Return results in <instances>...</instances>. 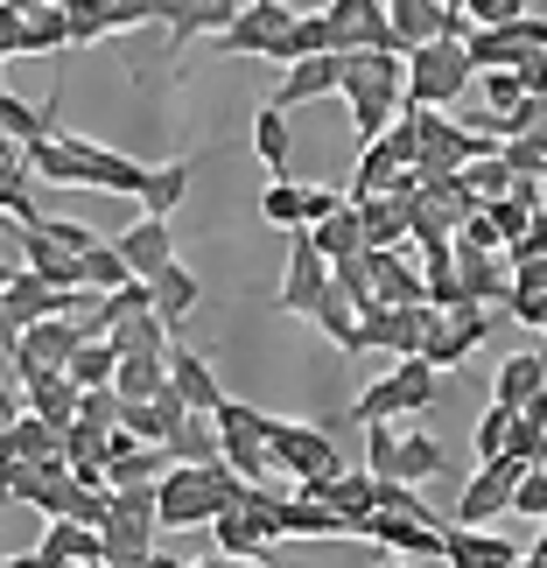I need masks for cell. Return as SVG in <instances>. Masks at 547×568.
Masks as SVG:
<instances>
[{
  "label": "cell",
  "instance_id": "obj_1",
  "mask_svg": "<svg viewBox=\"0 0 547 568\" xmlns=\"http://www.w3.org/2000/svg\"><path fill=\"white\" fill-rule=\"evenodd\" d=\"M29 176L57 183V190H113V196H141L148 190V169L120 148H99V141H78V134H57L29 148Z\"/></svg>",
  "mask_w": 547,
  "mask_h": 568
},
{
  "label": "cell",
  "instance_id": "obj_2",
  "mask_svg": "<svg viewBox=\"0 0 547 568\" xmlns=\"http://www.w3.org/2000/svg\"><path fill=\"white\" fill-rule=\"evenodd\" d=\"M477 63L464 42H428V50L407 57V113H443V105H456L470 92Z\"/></svg>",
  "mask_w": 547,
  "mask_h": 568
},
{
  "label": "cell",
  "instance_id": "obj_3",
  "mask_svg": "<svg viewBox=\"0 0 547 568\" xmlns=\"http://www.w3.org/2000/svg\"><path fill=\"white\" fill-rule=\"evenodd\" d=\"M267 464L295 470L302 485L344 477V456H337V443H331V428H316V422H267Z\"/></svg>",
  "mask_w": 547,
  "mask_h": 568
},
{
  "label": "cell",
  "instance_id": "obj_4",
  "mask_svg": "<svg viewBox=\"0 0 547 568\" xmlns=\"http://www.w3.org/2000/svg\"><path fill=\"white\" fill-rule=\"evenodd\" d=\"M211 422H217V456H225L246 485H260V470H267V422H274V414H260L246 400H225Z\"/></svg>",
  "mask_w": 547,
  "mask_h": 568
},
{
  "label": "cell",
  "instance_id": "obj_5",
  "mask_svg": "<svg viewBox=\"0 0 547 568\" xmlns=\"http://www.w3.org/2000/svg\"><path fill=\"white\" fill-rule=\"evenodd\" d=\"M295 21H302V8H288V0H246V8H239V21L211 42V50H217V57H267L274 42L295 29Z\"/></svg>",
  "mask_w": 547,
  "mask_h": 568
},
{
  "label": "cell",
  "instance_id": "obj_6",
  "mask_svg": "<svg viewBox=\"0 0 547 568\" xmlns=\"http://www.w3.org/2000/svg\"><path fill=\"white\" fill-rule=\"evenodd\" d=\"M331 295V260L316 253V239L310 232H288V267H281V295H274V310H288V316H316V302Z\"/></svg>",
  "mask_w": 547,
  "mask_h": 568
},
{
  "label": "cell",
  "instance_id": "obj_7",
  "mask_svg": "<svg viewBox=\"0 0 547 568\" xmlns=\"http://www.w3.org/2000/svg\"><path fill=\"white\" fill-rule=\"evenodd\" d=\"M534 464H519V456H498V464H485L464 485V498H456V519L449 527H485V519L498 513H513V491H519V477H527Z\"/></svg>",
  "mask_w": 547,
  "mask_h": 568
},
{
  "label": "cell",
  "instance_id": "obj_8",
  "mask_svg": "<svg viewBox=\"0 0 547 568\" xmlns=\"http://www.w3.org/2000/svg\"><path fill=\"white\" fill-rule=\"evenodd\" d=\"M84 352V331L78 316H50L36 331H21V352H14V373L36 379V373H71V358Z\"/></svg>",
  "mask_w": 547,
  "mask_h": 568
},
{
  "label": "cell",
  "instance_id": "obj_9",
  "mask_svg": "<svg viewBox=\"0 0 547 568\" xmlns=\"http://www.w3.org/2000/svg\"><path fill=\"white\" fill-rule=\"evenodd\" d=\"M155 519L162 527H211L217 519V498H211V485H204V470H190V464H176L155 485Z\"/></svg>",
  "mask_w": 547,
  "mask_h": 568
},
{
  "label": "cell",
  "instance_id": "obj_10",
  "mask_svg": "<svg viewBox=\"0 0 547 568\" xmlns=\"http://www.w3.org/2000/svg\"><path fill=\"white\" fill-rule=\"evenodd\" d=\"M365 540H372V548H386L393 561L428 568V561H443L449 527H422V519H386V513H372V519H365Z\"/></svg>",
  "mask_w": 547,
  "mask_h": 568
},
{
  "label": "cell",
  "instance_id": "obj_11",
  "mask_svg": "<svg viewBox=\"0 0 547 568\" xmlns=\"http://www.w3.org/2000/svg\"><path fill=\"white\" fill-rule=\"evenodd\" d=\"M344 71H352L344 57H310V63H295V71H281L267 105L274 113H295V105H310V99H331V92H344Z\"/></svg>",
  "mask_w": 547,
  "mask_h": 568
},
{
  "label": "cell",
  "instance_id": "obj_12",
  "mask_svg": "<svg viewBox=\"0 0 547 568\" xmlns=\"http://www.w3.org/2000/svg\"><path fill=\"white\" fill-rule=\"evenodd\" d=\"M365 274H372V310H428V281L401 253H365Z\"/></svg>",
  "mask_w": 547,
  "mask_h": 568
},
{
  "label": "cell",
  "instance_id": "obj_13",
  "mask_svg": "<svg viewBox=\"0 0 547 568\" xmlns=\"http://www.w3.org/2000/svg\"><path fill=\"white\" fill-rule=\"evenodd\" d=\"M386 21H393V50L414 57L449 36V0H386Z\"/></svg>",
  "mask_w": 547,
  "mask_h": 568
},
{
  "label": "cell",
  "instance_id": "obj_14",
  "mask_svg": "<svg viewBox=\"0 0 547 568\" xmlns=\"http://www.w3.org/2000/svg\"><path fill=\"white\" fill-rule=\"evenodd\" d=\"M113 246H120V260H126V274H134V281H155L162 267H176V239H169L162 217H134Z\"/></svg>",
  "mask_w": 547,
  "mask_h": 568
},
{
  "label": "cell",
  "instance_id": "obj_15",
  "mask_svg": "<svg viewBox=\"0 0 547 568\" xmlns=\"http://www.w3.org/2000/svg\"><path fill=\"white\" fill-rule=\"evenodd\" d=\"M239 8L246 0H183V8H162V29H169V50H190L196 36H225L232 21H239Z\"/></svg>",
  "mask_w": 547,
  "mask_h": 568
},
{
  "label": "cell",
  "instance_id": "obj_16",
  "mask_svg": "<svg viewBox=\"0 0 547 568\" xmlns=\"http://www.w3.org/2000/svg\"><path fill=\"white\" fill-rule=\"evenodd\" d=\"M169 386L183 393L190 414H217V407L232 400V393L217 386V373L204 365V352H190V344H169Z\"/></svg>",
  "mask_w": 547,
  "mask_h": 568
},
{
  "label": "cell",
  "instance_id": "obj_17",
  "mask_svg": "<svg viewBox=\"0 0 547 568\" xmlns=\"http://www.w3.org/2000/svg\"><path fill=\"white\" fill-rule=\"evenodd\" d=\"M57 105H63V84L42 105H29V99H14V92H0V134H8L21 155L29 148H42V141H57Z\"/></svg>",
  "mask_w": 547,
  "mask_h": 568
},
{
  "label": "cell",
  "instance_id": "obj_18",
  "mask_svg": "<svg viewBox=\"0 0 547 568\" xmlns=\"http://www.w3.org/2000/svg\"><path fill=\"white\" fill-rule=\"evenodd\" d=\"M547 400V352H513L506 365L492 373V407H534Z\"/></svg>",
  "mask_w": 547,
  "mask_h": 568
},
{
  "label": "cell",
  "instance_id": "obj_19",
  "mask_svg": "<svg viewBox=\"0 0 547 568\" xmlns=\"http://www.w3.org/2000/svg\"><path fill=\"white\" fill-rule=\"evenodd\" d=\"M519 561H527V555H519L506 534H485V527H449L443 568H519Z\"/></svg>",
  "mask_w": 547,
  "mask_h": 568
},
{
  "label": "cell",
  "instance_id": "obj_20",
  "mask_svg": "<svg viewBox=\"0 0 547 568\" xmlns=\"http://www.w3.org/2000/svg\"><path fill=\"white\" fill-rule=\"evenodd\" d=\"M21 400H29L36 422H50V428H71L78 422V400L84 393L71 386V373H36V379H21Z\"/></svg>",
  "mask_w": 547,
  "mask_h": 568
},
{
  "label": "cell",
  "instance_id": "obj_21",
  "mask_svg": "<svg viewBox=\"0 0 547 568\" xmlns=\"http://www.w3.org/2000/svg\"><path fill=\"white\" fill-rule=\"evenodd\" d=\"M204 169V155H176V162H162V169H148V190H141V217H162L169 225V211L190 196V176Z\"/></svg>",
  "mask_w": 547,
  "mask_h": 568
},
{
  "label": "cell",
  "instance_id": "obj_22",
  "mask_svg": "<svg viewBox=\"0 0 547 568\" xmlns=\"http://www.w3.org/2000/svg\"><path fill=\"white\" fill-rule=\"evenodd\" d=\"M21 260H29V274L42 281V288H57V295H84V260H71V253H57L50 239L21 232Z\"/></svg>",
  "mask_w": 547,
  "mask_h": 568
},
{
  "label": "cell",
  "instance_id": "obj_23",
  "mask_svg": "<svg viewBox=\"0 0 547 568\" xmlns=\"http://www.w3.org/2000/svg\"><path fill=\"white\" fill-rule=\"evenodd\" d=\"M365 352H401L414 358L422 352V310H365Z\"/></svg>",
  "mask_w": 547,
  "mask_h": 568
},
{
  "label": "cell",
  "instance_id": "obj_24",
  "mask_svg": "<svg viewBox=\"0 0 547 568\" xmlns=\"http://www.w3.org/2000/svg\"><path fill=\"white\" fill-rule=\"evenodd\" d=\"M253 155L267 162L274 183H295L288 176V162H295V126H288V113H274V105H260V113H253Z\"/></svg>",
  "mask_w": 547,
  "mask_h": 568
},
{
  "label": "cell",
  "instance_id": "obj_25",
  "mask_svg": "<svg viewBox=\"0 0 547 568\" xmlns=\"http://www.w3.org/2000/svg\"><path fill=\"white\" fill-rule=\"evenodd\" d=\"M42 555H50L57 568H99V561H105V540H99V527L50 519V534H42Z\"/></svg>",
  "mask_w": 547,
  "mask_h": 568
},
{
  "label": "cell",
  "instance_id": "obj_26",
  "mask_svg": "<svg viewBox=\"0 0 547 568\" xmlns=\"http://www.w3.org/2000/svg\"><path fill=\"white\" fill-rule=\"evenodd\" d=\"M310 323H316V331L337 344L344 358H358V352H365V337H358V331H365V310H358L352 295H337V288H331V295L316 302V316H310Z\"/></svg>",
  "mask_w": 547,
  "mask_h": 568
},
{
  "label": "cell",
  "instance_id": "obj_27",
  "mask_svg": "<svg viewBox=\"0 0 547 568\" xmlns=\"http://www.w3.org/2000/svg\"><path fill=\"white\" fill-rule=\"evenodd\" d=\"M443 464H449V449L435 443V435H401L386 485H422V477H443Z\"/></svg>",
  "mask_w": 547,
  "mask_h": 568
},
{
  "label": "cell",
  "instance_id": "obj_28",
  "mask_svg": "<svg viewBox=\"0 0 547 568\" xmlns=\"http://www.w3.org/2000/svg\"><path fill=\"white\" fill-rule=\"evenodd\" d=\"M148 295H155V316H162V323H183L196 302H204V281H196L183 260H176V267H162L155 281H148Z\"/></svg>",
  "mask_w": 547,
  "mask_h": 568
},
{
  "label": "cell",
  "instance_id": "obj_29",
  "mask_svg": "<svg viewBox=\"0 0 547 568\" xmlns=\"http://www.w3.org/2000/svg\"><path fill=\"white\" fill-rule=\"evenodd\" d=\"M310 239H316V253L331 260V267H337V260H358V253H365V217H358V204H344L337 217L310 225Z\"/></svg>",
  "mask_w": 547,
  "mask_h": 568
},
{
  "label": "cell",
  "instance_id": "obj_30",
  "mask_svg": "<svg viewBox=\"0 0 547 568\" xmlns=\"http://www.w3.org/2000/svg\"><path fill=\"white\" fill-rule=\"evenodd\" d=\"M386 379H393V393H401V414H428L435 400H443V373H435L428 358H401Z\"/></svg>",
  "mask_w": 547,
  "mask_h": 568
},
{
  "label": "cell",
  "instance_id": "obj_31",
  "mask_svg": "<svg viewBox=\"0 0 547 568\" xmlns=\"http://www.w3.org/2000/svg\"><path fill=\"white\" fill-rule=\"evenodd\" d=\"M169 456H176V464H190V470L225 464V456H217V422H211V414H183L176 435H169Z\"/></svg>",
  "mask_w": 547,
  "mask_h": 568
},
{
  "label": "cell",
  "instance_id": "obj_32",
  "mask_svg": "<svg viewBox=\"0 0 547 568\" xmlns=\"http://www.w3.org/2000/svg\"><path fill=\"white\" fill-rule=\"evenodd\" d=\"M63 42H71V8H63V0L29 8V42H21V57H57Z\"/></svg>",
  "mask_w": 547,
  "mask_h": 568
},
{
  "label": "cell",
  "instance_id": "obj_33",
  "mask_svg": "<svg viewBox=\"0 0 547 568\" xmlns=\"http://www.w3.org/2000/svg\"><path fill=\"white\" fill-rule=\"evenodd\" d=\"M211 540H217V555H225V561H260V548H267V534H260L246 513H217L211 519Z\"/></svg>",
  "mask_w": 547,
  "mask_h": 568
},
{
  "label": "cell",
  "instance_id": "obj_34",
  "mask_svg": "<svg viewBox=\"0 0 547 568\" xmlns=\"http://www.w3.org/2000/svg\"><path fill=\"white\" fill-rule=\"evenodd\" d=\"M456 183H464V190H470V204L485 211V204H506L519 176H513V169L498 162V155H485V162H470V169H464V176H456Z\"/></svg>",
  "mask_w": 547,
  "mask_h": 568
},
{
  "label": "cell",
  "instance_id": "obj_35",
  "mask_svg": "<svg viewBox=\"0 0 547 568\" xmlns=\"http://www.w3.org/2000/svg\"><path fill=\"white\" fill-rule=\"evenodd\" d=\"M113 379H120V352H113V344H92V337H84V352L71 358V386H78V393H105Z\"/></svg>",
  "mask_w": 547,
  "mask_h": 568
},
{
  "label": "cell",
  "instance_id": "obj_36",
  "mask_svg": "<svg viewBox=\"0 0 547 568\" xmlns=\"http://www.w3.org/2000/svg\"><path fill=\"white\" fill-rule=\"evenodd\" d=\"M456 288H464L470 310H485V295H506V281H498V267H492L485 253H464V246H456Z\"/></svg>",
  "mask_w": 547,
  "mask_h": 568
},
{
  "label": "cell",
  "instance_id": "obj_37",
  "mask_svg": "<svg viewBox=\"0 0 547 568\" xmlns=\"http://www.w3.org/2000/svg\"><path fill=\"white\" fill-rule=\"evenodd\" d=\"M513 428H519V414H513V407H485V414H477V435H470L477 464H498V456L513 449Z\"/></svg>",
  "mask_w": 547,
  "mask_h": 568
},
{
  "label": "cell",
  "instance_id": "obj_38",
  "mask_svg": "<svg viewBox=\"0 0 547 568\" xmlns=\"http://www.w3.org/2000/svg\"><path fill=\"white\" fill-rule=\"evenodd\" d=\"M126 281H134V274H126V260H120V246H113V239L84 253V288H92L99 302H105V295H120Z\"/></svg>",
  "mask_w": 547,
  "mask_h": 568
},
{
  "label": "cell",
  "instance_id": "obj_39",
  "mask_svg": "<svg viewBox=\"0 0 547 568\" xmlns=\"http://www.w3.org/2000/svg\"><path fill=\"white\" fill-rule=\"evenodd\" d=\"M21 232L50 239V246H57V253H71V260H84L92 246H105V239H99L92 225H78V217H36V225H21Z\"/></svg>",
  "mask_w": 547,
  "mask_h": 568
},
{
  "label": "cell",
  "instance_id": "obj_40",
  "mask_svg": "<svg viewBox=\"0 0 547 568\" xmlns=\"http://www.w3.org/2000/svg\"><path fill=\"white\" fill-rule=\"evenodd\" d=\"M534 217H540V211H527V204H519V196H506V204H485V225L498 232V246H506V253H513L519 239L534 232Z\"/></svg>",
  "mask_w": 547,
  "mask_h": 568
},
{
  "label": "cell",
  "instance_id": "obj_41",
  "mask_svg": "<svg viewBox=\"0 0 547 568\" xmlns=\"http://www.w3.org/2000/svg\"><path fill=\"white\" fill-rule=\"evenodd\" d=\"M260 217L281 232H302V183H267L260 190Z\"/></svg>",
  "mask_w": 547,
  "mask_h": 568
},
{
  "label": "cell",
  "instance_id": "obj_42",
  "mask_svg": "<svg viewBox=\"0 0 547 568\" xmlns=\"http://www.w3.org/2000/svg\"><path fill=\"white\" fill-rule=\"evenodd\" d=\"M393 414H401V393H393V379H372L358 400H352V422H365V428H393Z\"/></svg>",
  "mask_w": 547,
  "mask_h": 568
},
{
  "label": "cell",
  "instance_id": "obj_43",
  "mask_svg": "<svg viewBox=\"0 0 547 568\" xmlns=\"http://www.w3.org/2000/svg\"><path fill=\"white\" fill-rule=\"evenodd\" d=\"M506 295H513V316H519V323L547 331V281H540L534 267H527V274H513V288H506Z\"/></svg>",
  "mask_w": 547,
  "mask_h": 568
},
{
  "label": "cell",
  "instance_id": "obj_44",
  "mask_svg": "<svg viewBox=\"0 0 547 568\" xmlns=\"http://www.w3.org/2000/svg\"><path fill=\"white\" fill-rule=\"evenodd\" d=\"M485 105H492V120H513L519 105H527V84H519V71H485Z\"/></svg>",
  "mask_w": 547,
  "mask_h": 568
},
{
  "label": "cell",
  "instance_id": "obj_45",
  "mask_svg": "<svg viewBox=\"0 0 547 568\" xmlns=\"http://www.w3.org/2000/svg\"><path fill=\"white\" fill-rule=\"evenodd\" d=\"M120 414H126V400H120L113 386H105V393H84V400H78V422L92 428V435H113V428H120Z\"/></svg>",
  "mask_w": 547,
  "mask_h": 568
},
{
  "label": "cell",
  "instance_id": "obj_46",
  "mask_svg": "<svg viewBox=\"0 0 547 568\" xmlns=\"http://www.w3.org/2000/svg\"><path fill=\"white\" fill-rule=\"evenodd\" d=\"M71 8V42H105L113 21H105V0H63Z\"/></svg>",
  "mask_w": 547,
  "mask_h": 568
},
{
  "label": "cell",
  "instance_id": "obj_47",
  "mask_svg": "<svg viewBox=\"0 0 547 568\" xmlns=\"http://www.w3.org/2000/svg\"><path fill=\"white\" fill-rule=\"evenodd\" d=\"M513 513H519V519H547V464H534L527 477H519V491H513Z\"/></svg>",
  "mask_w": 547,
  "mask_h": 568
},
{
  "label": "cell",
  "instance_id": "obj_48",
  "mask_svg": "<svg viewBox=\"0 0 547 568\" xmlns=\"http://www.w3.org/2000/svg\"><path fill=\"white\" fill-rule=\"evenodd\" d=\"M352 196H337V190H323V183H302V232L310 225H323V217H337Z\"/></svg>",
  "mask_w": 547,
  "mask_h": 568
},
{
  "label": "cell",
  "instance_id": "obj_49",
  "mask_svg": "<svg viewBox=\"0 0 547 568\" xmlns=\"http://www.w3.org/2000/svg\"><path fill=\"white\" fill-rule=\"evenodd\" d=\"M21 42H29V8L0 0V63H8V57H21Z\"/></svg>",
  "mask_w": 547,
  "mask_h": 568
},
{
  "label": "cell",
  "instance_id": "obj_50",
  "mask_svg": "<svg viewBox=\"0 0 547 568\" xmlns=\"http://www.w3.org/2000/svg\"><path fill=\"white\" fill-rule=\"evenodd\" d=\"M393 449H401V435H393V428H365V470L372 477L393 470Z\"/></svg>",
  "mask_w": 547,
  "mask_h": 568
},
{
  "label": "cell",
  "instance_id": "obj_51",
  "mask_svg": "<svg viewBox=\"0 0 547 568\" xmlns=\"http://www.w3.org/2000/svg\"><path fill=\"white\" fill-rule=\"evenodd\" d=\"M540 260H547V211L534 217V232L513 246V267H540Z\"/></svg>",
  "mask_w": 547,
  "mask_h": 568
},
{
  "label": "cell",
  "instance_id": "obj_52",
  "mask_svg": "<svg viewBox=\"0 0 547 568\" xmlns=\"http://www.w3.org/2000/svg\"><path fill=\"white\" fill-rule=\"evenodd\" d=\"M456 239H464V253H492V246H498V232L485 225V211L464 217V232H456Z\"/></svg>",
  "mask_w": 547,
  "mask_h": 568
},
{
  "label": "cell",
  "instance_id": "obj_53",
  "mask_svg": "<svg viewBox=\"0 0 547 568\" xmlns=\"http://www.w3.org/2000/svg\"><path fill=\"white\" fill-rule=\"evenodd\" d=\"M21 414H29V407H21V386H8V379H0V435H14V422H21Z\"/></svg>",
  "mask_w": 547,
  "mask_h": 568
},
{
  "label": "cell",
  "instance_id": "obj_54",
  "mask_svg": "<svg viewBox=\"0 0 547 568\" xmlns=\"http://www.w3.org/2000/svg\"><path fill=\"white\" fill-rule=\"evenodd\" d=\"M21 352V331H14V316H8V302H0V358H14Z\"/></svg>",
  "mask_w": 547,
  "mask_h": 568
},
{
  "label": "cell",
  "instance_id": "obj_55",
  "mask_svg": "<svg viewBox=\"0 0 547 568\" xmlns=\"http://www.w3.org/2000/svg\"><path fill=\"white\" fill-rule=\"evenodd\" d=\"M8 568H57V561L42 555V548H29V555H8Z\"/></svg>",
  "mask_w": 547,
  "mask_h": 568
},
{
  "label": "cell",
  "instance_id": "obj_56",
  "mask_svg": "<svg viewBox=\"0 0 547 568\" xmlns=\"http://www.w3.org/2000/svg\"><path fill=\"white\" fill-rule=\"evenodd\" d=\"M141 568H190V561H176V555H162V548H155V555H148Z\"/></svg>",
  "mask_w": 547,
  "mask_h": 568
},
{
  "label": "cell",
  "instance_id": "obj_57",
  "mask_svg": "<svg viewBox=\"0 0 547 568\" xmlns=\"http://www.w3.org/2000/svg\"><path fill=\"white\" fill-rule=\"evenodd\" d=\"M190 568H253V561H225V555H211V561H190Z\"/></svg>",
  "mask_w": 547,
  "mask_h": 568
},
{
  "label": "cell",
  "instance_id": "obj_58",
  "mask_svg": "<svg viewBox=\"0 0 547 568\" xmlns=\"http://www.w3.org/2000/svg\"><path fill=\"white\" fill-rule=\"evenodd\" d=\"M14 470V449H8V435H0V477H8Z\"/></svg>",
  "mask_w": 547,
  "mask_h": 568
},
{
  "label": "cell",
  "instance_id": "obj_59",
  "mask_svg": "<svg viewBox=\"0 0 547 568\" xmlns=\"http://www.w3.org/2000/svg\"><path fill=\"white\" fill-rule=\"evenodd\" d=\"M379 568H414V561H379Z\"/></svg>",
  "mask_w": 547,
  "mask_h": 568
},
{
  "label": "cell",
  "instance_id": "obj_60",
  "mask_svg": "<svg viewBox=\"0 0 547 568\" xmlns=\"http://www.w3.org/2000/svg\"><path fill=\"white\" fill-rule=\"evenodd\" d=\"M0 92H8V84H0Z\"/></svg>",
  "mask_w": 547,
  "mask_h": 568
},
{
  "label": "cell",
  "instance_id": "obj_61",
  "mask_svg": "<svg viewBox=\"0 0 547 568\" xmlns=\"http://www.w3.org/2000/svg\"><path fill=\"white\" fill-rule=\"evenodd\" d=\"M99 568H105V561H99Z\"/></svg>",
  "mask_w": 547,
  "mask_h": 568
},
{
  "label": "cell",
  "instance_id": "obj_62",
  "mask_svg": "<svg viewBox=\"0 0 547 568\" xmlns=\"http://www.w3.org/2000/svg\"><path fill=\"white\" fill-rule=\"evenodd\" d=\"M540 211H547V204H540Z\"/></svg>",
  "mask_w": 547,
  "mask_h": 568
},
{
  "label": "cell",
  "instance_id": "obj_63",
  "mask_svg": "<svg viewBox=\"0 0 547 568\" xmlns=\"http://www.w3.org/2000/svg\"><path fill=\"white\" fill-rule=\"evenodd\" d=\"M253 568H260V561H253Z\"/></svg>",
  "mask_w": 547,
  "mask_h": 568
}]
</instances>
